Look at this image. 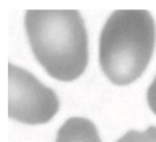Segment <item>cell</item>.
Returning a JSON list of instances; mask_svg holds the SVG:
<instances>
[{
  "mask_svg": "<svg viewBox=\"0 0 156 142\" xmlns=\"http://www.w3.org/2000/svg\"><path fill=\"white\" fill-rule=\"evenodd\" d=\"M59 110L54 89L38 82L26 69L8 64V117L24 125H45Z\"/></svg>",
  "mask_w": 156,
  "mask_h": 142,
  "instance_id": "3",
  "label": "cell"
},
{
  "mask_svg": "<svg viewBox=\"0 0 156 142\" xmlns=\"http://www.w3.org/2000/svg\"><path fill=\"white\" fill-rule=\"evenodd\" d=\"M116 142H156V126H150L145 131H127Z\"/></svg>",
  "mask_w": 156,
  "mask_h": 142,
  "instance_id": "5",
  "label": "cell"
},
{
  "mask_svg": "<svg viewBox=\"0 0 156 142\" xmlns=\"http://www.w3.org/2000/svg\"><path fill=\"white\" fill-rule=\"evenodd\" d=\"M32 53L46 74L73 82L88 66V32L76 10H29L24 18Z\"/></svg>",
  "mask_w": 156,
  "mask_h": 142,
  "instance_id": "1",
  "label": "cell"
},
{
  "mask_svg": "<svg viewBox=\"0 0 156 142\" xmlns=\"http://www.w3.org/2000/svg\"><path fill=\"white\" fill-rule=\"evenodd\" d=\"M156 24L147 10H116L105 21L99 38V64L118 86L136 82L150 64Z\"/></svg>",
  "mask_w": 156,
  "mask_h": 142,
  "instance_id": "2",
  "label": "cell"
},
{
  "mask_svg": "<svg viewBox=\"0 0 156 142\" xmlns=\"http://www.w3.org/2000/svg\"><path fill=\"white\" fill-rule=\"evenodd\" d=\"M56 142H102L96 125L88 118L72 117L59 128Z\"/></svg>",
  "mask_w": 156,
  "mask_h": 142,
  "instance_id": "4",
  "label": "cell"
},
{
  "mask_svg": "<svg viewBox=\"0 0 156 142\" xmlns=\"http://www.w3.org/2000/svg\"><path fill=\"white\" fill-rule=\"evenodd\" d=\"M147 102H148V107H150V110L156 115V77H154V80L151 82V85L148 86V91H147Z\"/></svg>",
  "mask_w": 156,
  "mask_h": 142,
  "instance_id": "6",
  "label": "cell"
}]
</instances>
